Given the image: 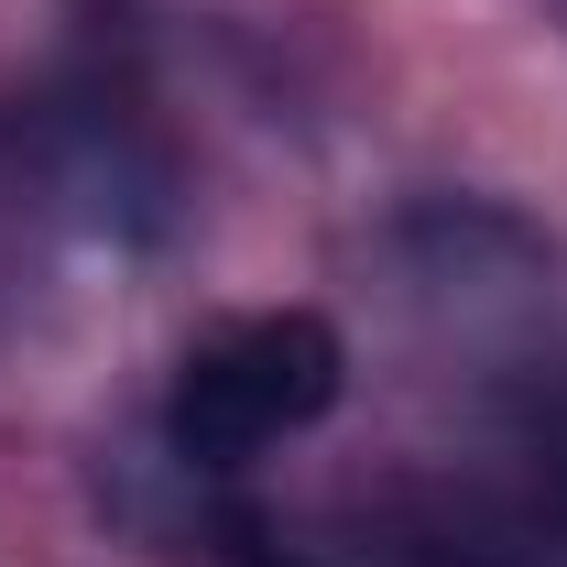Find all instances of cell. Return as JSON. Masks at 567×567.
<instances>
[{
  "label": "cell",
  "instance_id": "6da1fadb",
  "mask_svg": "<svg viewBox=\"0 0 567 567\" xmlns=\"http://www.w3.org/2000/svg\"><path fill=\"white\" fill-rule=\"evenodd\" d=\"M339 328L317 317V306H274V317H240V328H218L186 350L175 371V404H164V436H175V458H197V470H240V458H262L274 436L295 425H317L339 404Z\"/></svg>",
  "mask_w": 567,
  "mask_h": 567
}]
</instances>
